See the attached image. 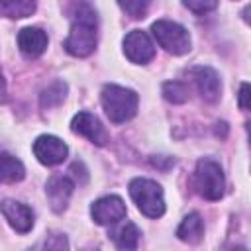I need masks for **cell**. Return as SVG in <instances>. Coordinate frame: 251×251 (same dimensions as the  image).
<instances>
[{
  "label": "cell",
  "instance_id": "1",
  "mask_svg": "<svg viewBox=\"0 0 251 251\" xmlns=\"http://www.w3.org/2000/svg\"><path fill=\"white\" fill-rule=\"evenodd\" d=\"M96 27H98L96 12L88 4L78 6L73 16L71 31L65 39L67 53L73 57H88L96 49Z\"/></svg>",
  "mask_w": 251,
  "mask_h": 251
},
{
  "label": "cell",
  "instance_id": "2",
  "mask_svg": "<svg viewBox=\"0 0 251 251\" xmlns=\"http://www.w3.org/2000/svg\"><path fill=\"white\" fill-rule=\"evenodd\" d=\"M102 108L112 124H124L131 120L137 112V94L131 88L120 86V84H106L100 94Z\"/></svg>",
  "mask_w": 251,
  "mask_h": 251
},
{
  "label": "cell",
  "instance_id": "3",
  "mask_svg": "<svg viewBox=\"0 0 251 251\" xmlns=\"http://www.w3.org/2000/svg\"><path fill=\"white\" fill-rule=\"evenodd\" d=\"M129 196L137 210L147 218H161L165 214L163 188L151 178H133L129 182Z\"/></svg>",
  "mask_w": 251,
  "mask_h": 251
},
{
  "label": "cell",
  "instance_id": "4",
  "mask_svg": "<svg viewBox=\"0 0 251 251\" xmlns=\"http://www.w3.org/2000/svg\"><path fill=\"white\" fill-rule=\"evenodd\" d=\"M194 186L196 192L206 200H220L226 190V178L220 163L214 159H200L194 171Z\"/></svg>",
  "mask_w": 251,
  "mask_h": 251
},
{
  "label": "cell",
  "instance_id": "5",
  "mask_svg": "<svg viewBox=\"0 0 251 251\" xmlns=\"http://www.w3.org/2000/svg\"><path fill=\"white\" fill-rule=\"evenodd\" d=\"M151 31H153V37L157 39V43L173 53V55H184L190 51V33L184 25L176 24V22H171V20H157L153 22L151 25Z\"/></svg>",
  "mask_w": 251,
  "mask_h": 251
},
{
  "label": "cell",
  "instance_id": "6",
  "mask_svg": "<svg viewBox=\"0 0 251 251\" xmlns=\"http://www.w3.org/2000/svg\"><path fill=\"white\" fill-rule=\"evenodd\" d=\"M124 53L131 63L145 65L155 57V45L145 31L133 29L124 37Z\"/></svg>",
  "mask_w": 251,
  "mask_h": 251
},
{
  "label": "cell",
  "instance_id": "7",
  "mask_svg": "<svg viewBox=\"0 0 251 251\" xmlns=\"http://www.w3.org/2000/svg\"><path fill=\"white\" fill-rule=\"evenodd\" d=\"M67 153H69V147L57 135H39L33 141V155L41 165H47V167L59 165L67 159Z\"/></svg>",
  "mask_w": 251,
  "mask_h": 251
},
{
  "label": "cell",
  "instance_id": "8",
  "mask_svg": "<svg viewBox=\"0 0 251 251\" xmlns=\"http://www.w3.org/2000/svg\"><path fill=\"white\" fill-rule=\"evenodd\" d=\"M126 204L120 196H104L92 202L90 206V216L98 226H112L118 224L120 220L126 218Z\"/></svg>",
  "mask_w": 251,
  "mask_h": 251
},
{
  "label": "cell",
  "instance_id": "9",
  "mask_svg": "<svg viewBox=\"0 0 251 251\" xmlns=\"http://www.w3.org/2000/svg\"><path fill=\"white\" fill-rule=\"evenodd\" d=\"M71 129L75 133L86 137L94 145H106L108 139H110V135H108L106 127L102 126V122L94 114H90V112H78L71 120Z\"/></svg>",
  "mask_w": 251,
  "mask_h": 251
},
{
  "label": "cell",
  "instance_id": "10",
  "mask_svg": "<svg viewBox=\"0 0 251 251\" xmlns=\"http://www.w3.org/2000/svg\"><path fill=\"white\" fill-rule=\"evenodd\" d=\"M73 180L69 176H63V175H53L47 184H45V194H47V200H49V206L55 214H61L63 210H67L69 206V200H71V194H73Z\"/></svg>",
  "mask_w": 251,
  "mask_h": 251
},
{
  "label": "cell",
  "instance_id": "11",
  "mask_svg": "<svg viewBox=\"0 0 251 251\" xmlns=\"http://www.w3.org/2000/svg\"><path fill=\"white\" fill-rule=\"evenodd\" d=\"M190 76L194 78V84L206 102H216L220 98L222 80H220V75L212 67H194L190 71Z\"/></svg>",
  "mask_w": 251,
  "mask_h": 251
},
{
  "label": "cell",
  "instance_id": "12",
  "mask_svg": "<svg viewBox=\"0 0 251 251\" xmlns=\"http://www.w3.org/2000/svg\"><path fill=\"white\" fill-rule=\"evenodd\" d=\"M0 210H2L4 218L8 220V224L18 233H27L33 227V212L29 210V206L16 202V200H2Z\"/></svg>",
  "mask_w": 251,
  "mask_h": 251
},
{
  "label": "cell",
  "instance_id": "13",
  "mask_svg": "<svg viewBox=\"0 0 251 251\" xmlns=\"http://www.w3.org/2000/svg\"><path fill=\"white\" fill-rule=\"evenodd\" d=\"M18 47L27 59H37L47 49V33L39 27H24L18 33Z\"/></svg>",
  "mask_w": 251,
  "mask_h": 251
},
{
  "label": "cell",
  "instance_id": "14",
  "mask_svg": "<svg viewBox=\"0 0 251 251\" xmlns=\"http://www.w3.org/2000/svg\"><path fill=\"white\" fill-rule=\"evenodd\" d=\"M176 237L184 243H198L204 237V222H202L200 214L192 212V214L184 216V220L180 222V226L176 229Z\"/></svg>",
  "mask_w": 251,
  "mask_h": 251
},
{
  "label": "cell",
  "instance_id": "15",
  "mask_svg": "<svg viewBox=\"0 0 251 251\" xmlns=\"http://www.w3.org/2000/svg\"><path fill=\"white\" fill-rule=\"evenodd\" d=\"M110 237H112V241H114L120 249H135L137 243H139L141 231L137 229L135 224H131V222H122L120 226H116V227L110 231Z\"/></svg>",
  "mask_w": 251,
  "mask_h": 251
},
{
  "label": "cell",
  "instance_id": "16",
  "mask_svg": "<svg viewBox=\"0 0 251 251\" xmlns=\"http://www.w3.org/2000/svg\"><path fill=\"white\" fill-rule=\"evenodd\" d=\"M24 176V163L10 153H0V182H18Z\"/></svg>",
  "mask_w": 251,
  "mask_h": 251
},
{
  "label": "cell",
  "instance_id": "17",
  "mask_svg": "<svg viewBox=\"0 0 251 251\" xmlns=\"http://www.w3.org/2000/svg\"><path fill=\"white\" fill-rule=\"evenodd\" d=\"M37 2L35 0H0V16L20 20L27 18L35 12Z\"/></svg>",
  "mask_w": 251,
  "mask_h": 251
},
{
  "label": "cell",
  "instance_id": "18",
  "mask_svg": "<svg viewBox=\"0 0 251 251\" xmlns=\"http://www.w3.org/2000/svg\"><path fill=\"white\" fill-rule=\"evenodd\" d=\"M67 82H63V80H55V82H51L47 88H43L41 90V94H39V104H41V108H57V106H61L63 104V100L67 98Z\"/></svg>",
  "mask_w": 251,
  "mask_h": 251
},
{
  "label": "cell",
  "instance_id": "19",
  "mask_svg": "<svg viewBox=\"0 0 251 251\" xmlns=\"http://www.w3.org/2000/svg\"><path fill=\"white\" fill-rule=\"evenodd\" d=\"M161 92H163V98L169 100V102H173V104H182V102L188 100V88H186V84H182L178 80L165 82L163 88H161Z\"/></svg>",
  "mask_w": 251,
  "mask_h": 251
},
{
  "label": "cell",
  "instance_id": "20",
  "mask_svg": "<svg viewBox=\"0 0 251 251\" xmlns=\"http://www.w3.org/2000/svg\"><path fill=\"white\" fill-rule=\"evenodd\" d=\"M151 0H118V6L133 20H139L147 14V8H149Z\"/></svg>",
  "mask_w": 251,
  "mask_h": 251
},
{
  "label": "cell",
  "instance_id": "21",
  "mask_svg": "<svg viewBox=\"0 0 251 251\" xmlns=\"http://www.w3.org/2000/svg\"><path fill=\"white\" fill-rule=\"evenodd\" d=\"M182 4L196 16H204L212 10H216L218 0H182Z\"/></svg>",
  "mask_w": 251,
  "mask_h": 251
},
{
  "label": "cell",
  "instance_id": "22",
  "mask_svg": "<svg viewBox=\"0 0 251 251\" xmlns=\"http://www.w3.org/2000/svg\"><path fill=\"white\" fill-rule=\"evenodd\" d=\"M149 161H151V165H153L155 169H159V171H163V173H167L169 169H173L175 163H176L175 157H169V155H151Z\"/></svg>",
  "mask_w": 251,
  "mask_h": 251
},
{
  "label": "cell",
  "instance_id": "23",
  "mask_svg": "<svg viewBox=\"0 0 251 251\" xmlns=\"http://www.w3.org/2000/svg\"><path fill=\"white\" fill-rule=\"evenodd\" d=\"M249 84L247 82H243L241 84V88H239V108L241 110H247L249 108Z\"/></svg>",
  "mask_w": 251,
  "mask_h": 251
},
{
  "label": "cell",
  "instance_id": "24",
  "mask_svg": "<svg viewBox=\"0 0 251 251\" xmlns=\"http://www.w3.org/2000/svg\"><path fill=\"white\" fill-rule=\"evenodd\" d=\"M4 88H6V84H4V76H2V73H0V94L4 92Z\"/></svg>",
  "mask_w": 251,
  "mask_h": 251
}]
</instances>
